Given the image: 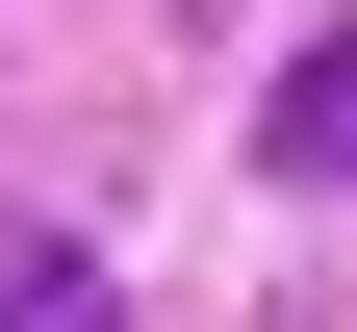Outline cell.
Here are the masks:
<instances>
[{
  "label": "cell",
  "instance_id": "2",
  "mask_svg": "<svg viewBox=\"0 0 357 332\" xmlns=\"http://www.w3.org/2000/svg\"><path fill=\"white\" fill-rule=\"evenodd\" d=\"M0 332H128V307H102L77 256H0Z\"/></svg>",
  "mask_w": 357,
  "mask_h": 332
},
{
  "label": "cell",
  "instance_id": "1",
  "mask_svg": "<svg viewBox=\"0 0 357 332\" xmlns=\"http://www.w3.org/2000/svg\"><path fill=\"white\" fill-rule=\"evenodd\" d=\"M255 154H281V179H357V26H306V52H281V103H255Z\"/></svg>",
  "mask_w": 357,
  "mask_h": 332
}]
</instances>
